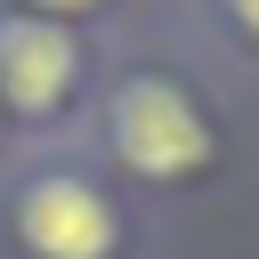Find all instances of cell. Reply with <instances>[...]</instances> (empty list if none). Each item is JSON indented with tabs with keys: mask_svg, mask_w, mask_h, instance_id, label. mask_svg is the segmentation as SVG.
Masks as SVG:
<instances>
[{
	"mask_svg": "<svg viewBox=\"0 0 259 259\" xmlns=\"http://www.w3.org/2000/svg\"><path fill=\"white\" fill-rule=\"evenodd\" d=\"M105 146L130 178H186L210 162V121L194 113V97L162 73H130L105 97Z\"/></svg>",
	"mask_w": 259,
	"mask_h": 259,
	"instance_id": "6da1fadb",
	"label": "cell"
},
{
	"mask_svg": "<svg viewBox=\"0 0 259 259\" xmlns=\"http://www.w3.org/2000/svg\"><path fill=\"white\" fill-rule=\"evenodd\" d=\"M16 235H24L32 259H113L121 219H113V202H105L89 178L49 170V178H32V186L16 194Z\"/></svg>",
	"mask_w": 259,
	"mask_h": 259,
	"instance_id": "7a4b0ae2",
	"label": "cell"
},
{
	"mask_svg": "<svg viewBox=\"0 0 259 259\" xmlns=\"http://www.w3.org/2000/svg\"><path fill=\"white\" fill-rule=\"evenodd\" d=\"M73 81H81V40H73L57 16H40V8L0 16V97H8L16 113L65 105Z\"/></svg>",
	"mask_w": 259,
	"mask_h": 259,
	"instance_id": "3957f363",
	"label": "cell"
},
{
	"mask_svg": "<svg viewBox=\"0 0 259 259\" xmlns=\"http://www.w3.org/2000/svg\"><path fill=\"white\" fill-rule=\"evenodd\" d=\"M227 8H235V24H243V32H259V0H227Z\"/></svg>",
	"mask_w": 259,
	"mask_h": 259,
	"instance_id": "277c9868",
	"label": "cell"
},
{
	"mask_svg": "<svg viewBox=\"0 0 259 259\" xmlns=\"http://www.w3.org/2000/svg\"><path fill=\"white\" fill-rule=\"evenodd\" d=\"M73 8H97V0H40V16H57V24H65Z\"/></svg>",
	"mask_w": 259,
	"mask_h": 259,
	"instance_id": "5b68a950",
	"label": "cell"
}]
</instances>
